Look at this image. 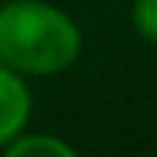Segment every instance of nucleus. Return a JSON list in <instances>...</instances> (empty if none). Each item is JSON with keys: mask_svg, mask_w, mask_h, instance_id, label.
<instances>
[{"mask_svg": "<svg viewBox=\"0 0 157 157\" xmlns=\"http://www.w3.org/2000/svg\"><path fill=\"white\" fill-rule=\"evenodd\" d=\"M3 154L6 157H77V147L55 132H29L26 128L3 147Z\"/></svg>", "mask_w": 157, "mask_h": 157, "instance_id": "3", "label": "nucleus"}, {"mask_svg": "<svg viewBox=\"0 0 157 157\" xmlns=\"http://www.w3.org/2000/svg\"><path fill=\"white\" fill-rule=\"evenodd\" d=\"M83 32L48 0H0V61L26 77H55L80 61Z\"/></svg>", "mask_w": 157, "mask_h": 157, "instance_id": "1", "label": "nucleus"}, {"mask_svg": "<svg viewBox=\"0 0 157 157\" xmlns=\"http://www.w3.org/2000/svg\"><path fill=\"white\" fill-rule=\"evenodd\" d=\"M128 19H132V29L141 42L157 45V0H132Z\"/></svg>", "mask_w": 157, "mask_h": 157, "instance_id": "4", "label": "nucleus"}, {"mask_svg": "<svg viewBox=\"0 0 157 157\" xmlns=\"http://www.w3.org/2000/svg\"><path fill=\"white\" fill-rule=\"evenodd\" d=\"M29 119H32L29 80H26V74L0 61V151L29 128Z\"/></svg>", "mask_w": 157, "mask_h": 157, "instance_id": "2", "label": "nucleus"}]
</instances>
